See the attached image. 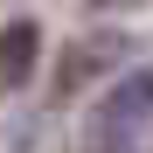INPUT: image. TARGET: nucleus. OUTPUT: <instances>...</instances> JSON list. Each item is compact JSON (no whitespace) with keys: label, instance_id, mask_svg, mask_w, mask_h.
<instances>
[{"label":"nucleus","instance_id":"obj_1","mask_svg":"<svg viewBox=\"0 0 153 153\" xmlns=\"http://www.w3.org/2000/svg\"><path fill=\"white\" fill-rule=\"evenodd\" d=\"M153 132V70H132L97 97L91 111V153H125Z\"/></svg>","mask_w":153,"mask_h":153},{"label":"nucleus","instance_id":"obj_2","mask_svg":"<svg viewBox=\"0 0 153 153\" xmlns=\"http://www.w3.org/2000/svg\"><path fill=\"white\" fill-rule=\"evenodd\" d=\"M35 56H42V28L35 21H7V28H0V91H21L28 84Z\"/></svg>","mask_w":153,"mask_h":153},{"label":"nucleus","instance_id":"obj_3","mask_svg":"<svg viewBox=\"0 0 153 153\" xmlns=\"http://www.w3.org/2000/svg\"><path fill=\"white\" fill-rule=\"evenodd\" d=\"M111 56H118V49H105V42H84V49H70V56H63V76H56V91H76V84H84L97 63H111Z\"/></svg>","mask_w":153,"mask_h":153},{"label":"nucleus","instance_id":"obj_4","mask_svg":"<svg viewBox=\"0 0 153 153\" xmlns=\"http://www.w3.org/2000/svg\"><path fill=\"white\" fill-rule=\"evenodd\" d=\"M97 7H118V0H97Z\"/></svg>","mask_w":153,"mask_h":153}]
</instances>
